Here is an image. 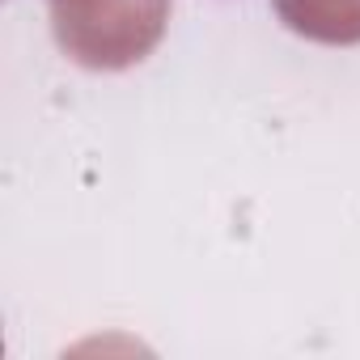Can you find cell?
Returning a JSON list of instances; mask_svg holds the SVG:
<instances>
[{
    "label": "cell",
    "mask_w": 360,
    "mask_h": 360,
    "mask_svg": "<svg viewBox=\"0 0 360 360\" xmlns=\"http://www.w3.org/2000/svg\"><path fill=\"white\" fill-rule=\"evenodd\" d=\"M284 22L309 39L356 43L360 39V0H276Z\"/></svg>",
    "instance_id": "cell-1"
},
{
    "label": "cell",
    "mask_w": 360,
    "mask_h": 360,
    "mask_svg": "<svg viewBox=\"0 0 360 360\" xmlns=\"http://www.w3.org/2000/svg\"><path fill=\"white\" fill-rule=\"evenodd\" d=\"M68 5H77V0H56V9H68Z\"/></svg>",
    "instance_id": "cell-2"
}]
</instances>
